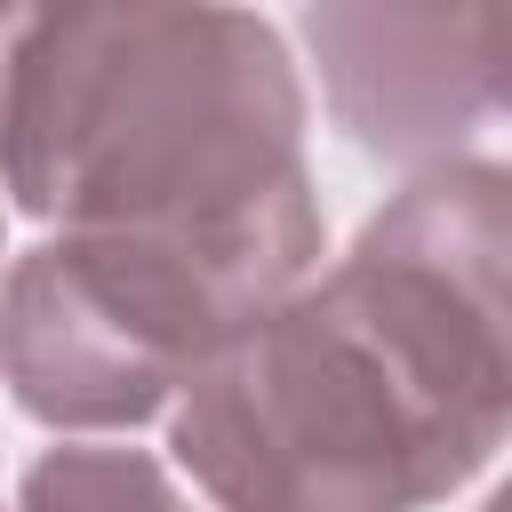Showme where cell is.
I'll use <instances>...</instances> for the list:
<instances>
[{"mask_svg": "<svg viewBox=\"0 0 512 512\" xmlns=\"http://www.w3.org/2000/svg\"><path fill=\"white\" fill-rule=\"evenodd\" d=\"M16 512H192V504H184V488L168 480L160 456L104 448V440H64L24 472Z\"/></svg>", "mask_w": 512, "mask_h": 512, "instance_id": "obj_5", "label": "cell"}, {"mask_svg": "<svg viewBox=\"0 0 512 512\" xmlns=\"http://www.w3.org/2000/svg\"><path fill=\"white\" fill-rule=\"evenodd\" d=\"M0 192L48 232H320L296 56L240 0H40L0 48Z\"/></svg>", "mask_w": 512, "mask_h": 512, "instance_id": "obj_2", "label": "cell"}, {"mask_svg": "<svg viewBox=\"0 0 512 512\" xmlns=\"http://www.w3.org/2000/svg\"><path fill=\"white\" fill-rule=\"evenodd\" d=\"M304 48L328 120L408 176L504 120V0H304Z\"/></svg>", "mask_w": 512, "mask_h": 512, "instance_id": "obj_4", "label": "cell"}, {"mask_svg": "<svg viewBox=\"0 0 512 512\" xmlns=\"http://www.w3.org/2000/svg\"><path fill=\"white\" fill-rule=\"evenodd\" d=\"M512 176L416 168L360 240L256 312L168 408L216 512H432L512 416Z\"/></svg>", "mask_w": 512, "mask_h": 512, "instance_id": "obj_1", "label": "cell"}, {"mask_svg": "<svg viewBox=\"0 0 512 512\" xmlns=\"http://www.w3.org/2000/svg\"><path fill=\"white\" fill-rule=\"evenodd\" d=\"M320 232H48L0 280V384L48 432H128L296 280Z\"/></svg>", "mask_w": 512, "mask_h": 512, "instance_id": "obj_3", "label": "cell"}]
</instances>
